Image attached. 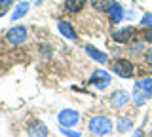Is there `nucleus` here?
<instances>
[{
    "instance_id": "obj_1",
    "label": "nucleus",
    "mask_w": 152,
    "mask_h": 137,
    "mask_svg": "<svg viewBox=\"0 0 152 137\" xmlns=\"http://www.w3.org/2000/svg\"><path fill=\"white\" fill-rule=\"evenodd\" d=\"M150 97H152V76L137 80L135 86H133V95H131V101L135 103V107H142Z\"/></svg>"
},
{
    "instance_id": "obj_27",
    "label": "nucleus",
    "mask_w": 152,
    "mask_h": 137,
    "mask_svg": "<svg viewBox=\"0 0 152 137\" xmlns=\"http://www.w3.org/2000/svg\"><path fill=\"white\" fill-rule=\"evenodd\" d=\"M0 15H4V12H0Z\"/></svg>"
},
{
    "instance_id": "obj_28",
    "label": "nucleus",
    "mask_w": 152,
    "mask_h": 137,
    "mask_svg": "<svg viewBox=\"0 0 152 137\" xmlns=\"http://www.w3.org/2000/svg\"><path fill=\"white\" fill-rule=\"evenodd\" d=\"M19 2H21V0H19Z\"/></svg>"
},
{
    "instance_id": "obj_10",
    "label": "nucleus",
    "mask_w": 152,
    "mask_h": 137,
    "mask_svg": "<svg viewBox=\"0 0 152 137\" xmlns=\"http://www.w3.org/2000/svg\"><path fill=\"white\" fill-rule=\"evenodd\" d=\"M108 15V21H110V25H120V23L124 21V17H126V10H124L122 4H114V6L110 8V10L107 12Z\"/></svg>"
},
{
    "instance_id": "obj_22",
    "label": "nucleus",
    "mask_w": 152,
    "mask_h": 137,
    "mask_svg": "<svg viewBox=\"0 0 152 137\" xmlns=\"http://www.w3.org/2000/svg\"><path fill=\"white\" fill-rule=\"evenodd\" d=\"M13 4V0H0V12H4V10H8L10 6Z\"/></svg>"
},
{
    "instance_id": "obj_6",
    "label": "nucleus",
    "mask_w": 152,
    "mask_h": 137,
    "mask_svg": "<svg viewBox=\"0 0 152 137\" xmlns=\"http://www.w3.org/2000/svg\"><path fill=\"white\" fill-rule=\"evenodd\" d=\"M110 82H112V76L104 69H95L91 76H89V84L97 89H107V86H110Z\"/></svg>"
},
{
    "instance_id": "obj_19",
    "label": "nucleus",
    "mask_w": 152,
    "mask_h": 137,
    "mask_svg": "<svg viewBox=\"0 0 152 137\" xmlns=\"http://www.w3.org/2000/svg\"><path fill=\"white\" fill-rule=\"evenodd\" d=\"M141 40L145 42V44L152 46V27H146V29H145V32L141 34Z\"/></svg>"
},
{
    "instance_id": "obj_7",
    "label": "nucleus",
    "mask_w": 152,
    "mask_h": 137,
    "mask_svg": "<svg viewBox=\"0 0 152 137\" xmlns=\"http://www.w3.org/2000/svg\"><path fill=\"white\" fill-rule=\"evenodd\" d=\"M112 38L118 42V44H129V42L135 38V27L126 25L122 29H116L112 32Z\"/></svg>"
},
{
    "instance_id": "obj_3",
    "label": "nucleus",
    "mask_w": 152,
    "mask_h": 137,
    "mask_svg": "<svg viewBox=\"0 0 152 137\" xmlns=\"http://www.w3.org/2000/svg\"><path fill=\"white\" fill-rule=\"evenodd\" d=\"M110 69H112V73L116 74V76H120L124 80H127V78H131L133 76V73H135V67H133V63L131 61H127V59H114L112 63H110Z\"/></svg>"
},
{
    "instance_id": "obj_16",
    "label": "nucleus",
    "mask_w": 152,
    "mask_h": 137,
    "mask_svg": "<svg viewBox=\"0 0 152 137\" xmlns=\"http://www.w3.org/2000/svg\"><path fill=\"white\" fill-rule=\"evenodd\" d=\"M114 4H116L114 0H91V8H95L99 12H108Z\"/></svg>"
},
{
    "instance_id": "obj_24",
    "label": "nucleus",
    "mask_w": 152,
    "mask_h": 137,
    "mask_svg": "<svg viewBox=\"0 0 152 137\" xmlns=\"http://www.w3.org/2000/svg\"><path fill=\"white\" fill-rule=\"evenodd\" d=\"M133 137H145V131H142L141 127H137V130L133 131Z\"/></svg>"
},
{
    "instance_id": "obj_17",
    "label": "nucleus",
    "mask_w": 152,
    "mask_h": 137,
    "mask_svg": "<svg viewBox=\"0 0 152 137\" xmlns=\"http://www.w3.org/2000/svg\"><path fill=\"white\" fill-rule=\"evenodd\" d=\"M129 51L131 53H145V46H142V40H137V38H133L129 42Z\"/></svg>"
},
{
    "instance_id": "obj_15",
    "label": "nucleus",
    "mask_w": 152,
    "mask_h": 137,
    "mask_svg": "<svg viewBox=\"0 0 152 137\" xmlns=\"http://www.w3.org/2000/svg\"><path fill=\"white\" fill-rule=\"evenodd\" d=\"M116 130L120 133H127L129 130H133V120L127 116H118L116 118Z\"/></svg>"
},
{
    "instance_id": "obj_20",
    "label": "nucleus",
    "mask_w": 152,
    "mask_h": 137,
    "mask_svg": "<svg viewBox=\"0 0 152 137\" xmlns=\"http://www.w3.org/2000/svg\"><path fill=\"white\" fill-rule=\"evenodd\" d=\"M141 25L142 27H152V12H146V13H142V17H141Z\"/></svg>"
},
{
    "instance_id": "obj_14",
    "label": "nucleus",
    "mask_w": 152,
    "mask_h": 137,
    "mask_svg": "<svg viewBox=\"0 0 152 137\" xmlns=\"http://www.w3.org/2000/svg\"><path fill=\"white\" fill-rule=\"evenodd\" d=\"M84 6H86V0H65V2H63V8H65L69 13H78V12H82Z\"/></svg>"
},
{
    "instance_id": "obj_26",
    "label": "nucleus",
    "mask_w": 152,
    "mask_h": 137,
    "mask_svg": "<svg viewBox=\"0 0 152 137\" xmlns=\"http://www.w3.org/2000/svg\"><path fill=\"white\" fill-rule=\"evenodd\" d=\"M93 137H104V135H93Z\"/></svg>"
},
{
    "instance_id": "obj_21",
    "label": "nucleus",
    "mask_w": 152,
    "mask_h": 137,
    "mask_svg": "<svg viewBox=\"0 0 152 137\" xmlns=\"http://www.w3.org/2000/svg\"><path fill=\"white\" fill-rule=\"evenodd\" d=\"M145 61H146V65H150L152 67V46L148 50H145Z\"/></svg>"
},
{
    "instance_id": "obj_25",
    "label": "nucleus",
    "mask_w": 152,
    "mask_h": 137,
    "mask_svg": "<svg viewBox=\"0 0 152 137\" xmlns=\"http://www.w3.org/2000/svg\"><path fill=\"white\" fill-rule=\"evenodd\" d=\"M31 4H34V6H38V4H42V0H32Z\"/></svg>"
},
{
    "instance_id": "obj_18",
    "label": "nucleus",
    "mask_w": 152,
    "mask_h": 137,
    "mask_svg": "<svg viewBox=\"0 0 152 137\" xmlns=\"http://www.w3.org/2000/svg\"><path fill=\"white\" fill-rule=\"evenodd\" d=\"M61 133L63 135H66V137H82L80 135V131L78 130H72V127H65V126H61Z\"/></svg>"
},
{
    "instance_id": "obj_13",
    "label": "nucleus",
    "mask_w": 152,
    "mask_h": 137,
    "mask_svg": "<svg viewBox=\"0 0 152 137\" xmlns=\"http://www.w3.org/2000/svg\"><path fill=\"white\" fill-rule=\"evenodd\" d=\"M28 10H31V2H25V0H21V2H17L15 4V8H13V12L10 13V19L12 21H17V19H21V17H25Z\"/></svg>"
},
{
    "instance_id": "obj_8",
    "label": "nucleus",
    "mask_w": 152,
    "mask_h": 137,
    "mask_svg": "<svg viewBox=\"0 0 152 137\" xmlns=\"http://www.w3.org/2000/svg\"><path fill=\"white\" fill-rule=\"evenodd\" d=\"M27 135L28 137H48V126L42 120L34 118V120H31L28 126H27Z\"/></svg>"
},
{
    "instance_id": "obj_2",
    "label": "nucleus",
    "mask_w": 152,
    "mask_h": 137,
    "mask_svg": "<svg viewBox=\"0 0 152 137\" xmlns=\"http://www.w3.org/2000/svg\"><path fill=\"white\" fill-rule=\"evenodd\" d=\"M88 131L93 135H107L108 131H112V120L104 114L91 116L88 122Z\"/></svg>"
},
{
    "instance_id": "obj_23",
    "label": "nucleus",
    "mask_w": 152,
    "mask_h": 137,
    "mask_svg": "<svg viewBox=\"0 0 152 137\" xmlns=\"http://www.w3.org/2000/svg\"><path fill=\"white\" fill-rule=\"evenodd\" d=\"M40 51H42V57H50V48H44V46H42V48H40Z\"/></svg>"
},
{
    "instance_id": "obj_9",
    "label": "nucleus",
    "mask_w": 152,
    "mask_h": 137,
    "mask_svg": "<svg viewBox=\"0 0 152 137\" xmlns=\"http://www.w3.org/2000/svg\"><path fill=\"white\" fill-rule=\"evenodd\" d=\"M57 31H59L61 36H63V38H66V40H76V38H78L76 29L72 27V23H70V21H65V19L57 21Z\"/></svg>"
},
{
    "instance_id": "obj_4",
    "label": "nucleus",
    "mask_w": 152,
    "mask_h": 137,
    "mask_svg": "<svg viewBox=\"0 0 152 137\" xmlns=\"http://www.w3.org/2000/svg\"><path fill=\"white\" fill-rule=\"evenodd\" d=\"M27 38H28V31L23 25H15L12 29H8V32H6V40L12 46H21Z\"/></svg>"
},
{
    "instance_id": "obj_12",
    "label": "nucleus",
    "mask_w": 152,
    "mask_h": 137,
    "mask_svg": "<svg viewBox=\"0 0 152 137\" xmlns=\"http://www.w3.org/2000/svg\"><path fill=\"white\" fill-rule=\"evenodd\" d=\"M86 53L89 55L93 61H97V63H101V65H104V63H108V53H104V51H101V50H97L95 46H91V44H86Z\"/></svg>"
},
{
    "instance_id": "obj_11",
    "label": "nucleus",
    "mask_w": 152,
    "mask_h": 137,
    "mask_svg": "<svg viewBox=\"0 0 152 137\" xmlns=\"http://www.w3.org/2000/svg\"><path fill=\"white\" fill-rule=\"evenodd\" d=\"M129 93L127 92H124V89H116V92H112V95H110V105L114 108H122V107H126L127 103H129Z\"/></svg>"
},
{
    "instance_id": "obj_5",
    "label": "nucleus",
    "mask_w": 152,
    "mask_h": 137,
    "mask_svg": "<svg viewBox=\"0 0 152 137\" xmlns=\"http://www.w3.org/2000/svg\"><path fill=\"white\" fill-rule=\"evenodd\" d=\"M57 122H59V126L74 127V126H78V122H80V112L74 111V108H63V111H59V114H57Z\"/></svg>"
}]
</instances>
